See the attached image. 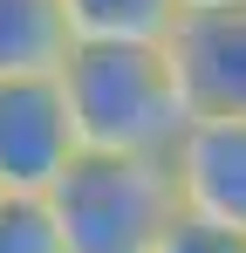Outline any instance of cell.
<instances>
[{"label":"cell","mask_w":246,"mask_h":253,"mask_svg":"<svg viewBox=\"0 0 246 253\" xmlns=\"http://www.w3.org/2000/svg\"><path fill=\"white\" fill-rule=\"evenodd\" d=\"M178 14H219V7H246V0H171Z\"/></svg>","instance_id":"30bf717a"},{"label":"cell","mask_w":246,"mask_h":253,"mask_svg":"<svg viewBox=\"0 0 246 253\" xmlns=\"http://www.w3.org/2000/svg\"><path fill=\"white\" fill-rule=\"evenodd\" d=\"M158 48L185 96V117H246V7L178 14Z\"/></svg>","instance_id":"277c9868"},{"label":"cell","mask_w":246,"mask_h":253,"mask_svg":"<svg viewBox=\"0 0 246 253\" xmlns=\"http://www.w3.org/2000/svg\"><path fill=\"white\" fill-rule=\"evenodd\" d=\"M69 48H76V35H69L62 0H0V83L62 76Z\"/></svg>","instance_id":"8992f818"},{"label":"cell","mask_w":246,"mask_h":253,"mask_svg":"<svg viewBox=\"0 0 246 253\" xmlns=\"http://www.w3.org/2000/svg\"><path fill=\"white\" fill-rule=\"evenodd\" d=\"M82 158L62 76L0 83V199H48L55 178Z\"/></svg>","instance_id":"3957f363"},{"label":"cell","mask_w":246,"mask_h":253,"mask_svg":"<svg viewBox=\"0 0 246 253\" xmlns=\"http://www.w3.org/2000/svg\"><path fill=\"white\" fill-rule=\"evenodd\" d=\"M69 14V35L82 42H137V48H158L178 21L171 0H62Z\"/></svg>","instance_id":"52a82bcc"},{"label":"cell","mask_w":246,"mask_h":253,"mask_svg":"<svg viewBox=\"0 0 246 253\" xmlns=\"http://www.w3.org/2000/svg\"><path fill=\"white\" fill-rule=\"evenodd\" d=\"M151 253H246V233H219V226H199V219H171L158 233V247Z\"/></svg>","instance_id":"9c48e42d"},{"label":"cell","mask_w":246,"mask_h":253,"mask_svg":"<svg viewBox=\"0 0 246 253\" xmlns=\"http://www.w3.org/2000/svg\"><path fill=\"white\" fill-rule=\"evenodd\" d=\"M62 96L82 151L103 158H171L185 117V96L171 83L164 48L137 42H82L62 62Z\"/></svg>","instance_id":"6da1fadb"},{"label":"cell","mask_w":246,"mask_h":253,"mask_svg":"<svg viewBox=\"0 0 246 253\" xmlns=\"http://www.w3.org/2000/svg\"><path fill=\"white\" fill-rule=\"evenodd\" d=\"M0 253H69L48 199H0Z\"/></svg>","instance_id":"ba28073f"},{"label":"cell","mask_w":246,"mask_h":253,"mask_svg":"<svg viewBox=\"0 0 246 253\" xmlns=\"http://www.w3.org/2000/svg\"><path fill=\"white\" fill-rule=\"evenodd\" d=\"M164 165L185 219L246 233V117H192Z\"/></svg>","instance_id":"5b68a950"},{"label":"cell","mask_w":246,"mask_h":253,"mask_svg":"<svg viewBox=\"0 0 246 253\" xmlns=\"http://www.w3.org/2000/svg\"><path fill=\"white\" fill-rule=\"evenodd\" d=\"M48 212L62 226L69 253H151L158 233L178 219L171 165L164 158H103L82 151L55 178Z\"/></svg>","instance_id":"7a4b0ae2"}]
</instances>
